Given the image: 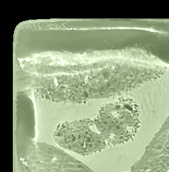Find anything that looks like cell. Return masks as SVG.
<instances>
[{
	"mask_svg": "<svg viewBox=\"0 0 169 172\" xmlns=\"http://www.w3.org/2000/svg\"><path fill=\"white\" fill-rule=\"evenodd\" d=\"M93 120L107 145L123 144L132 139L140 126L139 106L132 98H119L100 107Z\"/></svg>",
	"mask_w": 169,
	"mask_h": 172,
	"instance_id": "cell-1",
	"label": "cell"
},
{
	"mask_svg": "<svg viewBox=\"0 0 169 172\" xmlns=\"http://www.w3.org/2000/svg\"><path fill=\"white\" fill-rule=\"evenodd\" d=\"M57 143L82 155L96 153L108 146L94 120L83 118L58 125L54 133Z\"/></svg>",
	"mask_w": 169,
	"mask_h": 172,
	"instance_id": "cell-2",
	"label": "cell"
}]
</instances>
